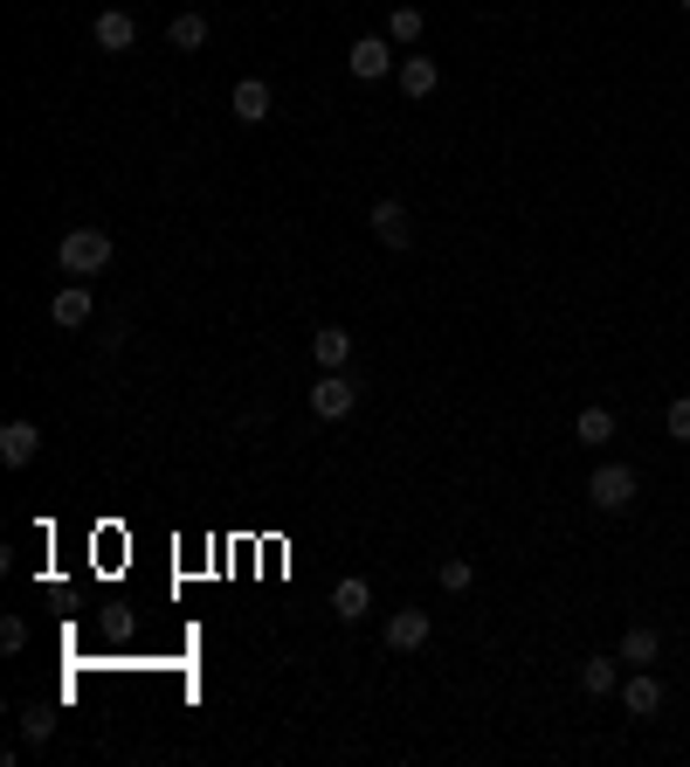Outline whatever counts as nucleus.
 Segmentation results:
<instances>
[{"label":"nucleus","instance_id":"1","mask_svg":"<svg viewBox=\"0 0 690 767\" xmlns=\"http://www.w3.org/2000/svg\"><path fill=\"white\" fill-rule=\"evenodd\" d=\"M111 256H118V242L105 236V228H69L63 249H56V263H63V277H105Z\"/></svg>","mask_w":690,"mask_h":767},{"label":"nucleus","instance_id":"2","mask_svg":"<svg viewBox=\"0 0 690 767\" xmlns=\"http://www.w3.org/2000/svg\"><path fill=\"white\" fill-rule=\"evenodd\" d=\"M587 498H594V511H628L635 498H643V477H635V464H594Z\"/></svg>","mask_w":690,"mask_h":767},{"label":"nucleus","instance_id":"3","mask_svg":"<svg viewBox=\"0 0 690 767\" xmlns=\"http://www.w3.org/2000/svg\"><path fill=\"white\" fill-rule=\"evenodd\" d=\"M352 408H360V380H352L346 367H339V374H318V388H311V415H318V422H346Z\"/></svg>","mask_w":690,"mask_h":767},{"label":"nucleus","instance_id":"4","mask_svg":"<svg viewBox=\"0 0 690 767\" xmlns=\"http://www.w3.org/2000/svg\"><path fill=\"white\" fill-rule=\"evenodd\" d=\"M346 69L360 76V84H380V76H394V69H401V56H394V42H387V35H360V42L346 48Z\"/></svg>","mask_w":690,"mask_h":767},{"label":"nucleus","instance_id":"5","mask_svg":"<svg viewBox=\"0 0 690 767\" xmlns=\"http://www.w3.org/2000/svg\"><path fill=\"white\" fill-rule=\"evenodd\" d=\"M228 111H236L242 125H270V111H276V97H270V84L263 76H242L236 90H228Z\"/></svg>","mask_w":690,"mask_h":767},{"label":"nucleus","instance_id":"6","mask_svg":"<svg viewBox=\"0 0 690 767\" xmlns=\"http://www.w3.org/2000/svg\"><path fill=\"white\" fill-rule=\"evenodd\" d=\"M428 636H436V616H428V608H394L387 616V650H421Z\"/></svg>","mask_w":690,"mask_h":767},{"label":"nucleus","instance_id":"7","mask_svg":"<svg viewBox=\"0 0 690 767\" xmlns=\"http://www.w3.org/2000/svg\"><path fill=\"white\" fill-rule=\"evenodd\" d=\"M35 450H42V429L29 415H14L8 429H0V464H14V471H29L35 464Z\"/></svg>","mask_w":690,"mask_h":767},{"label":"nucleus","instance_id":"8","mask_svg":"<svg viewBox=\"0 0 690 767\" xmlns=\"http://www.w3.org/2000/svg\"><path fill=\"white\" fill-rule=\"evenodd\" d=\"M48 318H56L63 332H84V325L97 318V298H90L84 284H63L56 298H48Z\"/></svg>","mask_w":690,"mask_h":767},{"label":"nucleus","instance_id":"9","mask_svg":"<svg viewBox=\"0 0 690 767\" xmlns=\"http://www.w3.org/2000/svg\"><path fill=\"white\" fill-rule=\"evenodd\" d=\"M366 222H373V236L387 242V249H407V242H415V215H407L401 201H373Z\"/></svg>","mask_w":690,"mask_h":767},{"label":"nucleus","instance_id":"10","mask_svg":"<svg viewBox=\"0 0 690 767\" xmlns=\"http://www.w3.org/2000/svg\"><path fill=\"white\" fill-rule=\"evenodd\" d=\"M90 35H97V48H105V56H124V48L139 42V21L124 14V8H105V14L90 21Z\"/></svg>","mask_w":690,"mask_h":767},{"label":"nucleus","instance_id":"11","mask_svg":"<svg viewBox=\"0 0 690 767\" xmlns=\"http://www.w3.org/2000/svg\"><path fill=\"white\" fill-rule=\"evenodd\" d=\"M622 705H628V720H656V712H662V678L656 671L622 678Z\"/></svg>","mask_w":690,"mask_h":767},{"label":"nucleus","instance_id":"12","mask_svg":"<svg viewBox=\"0 0 690 767\" xmlns=\"http://www.w3.org/2000/svg\"><path fill=\"white\" fill-rule=\"evenodd\" d=\"M401 97H415V105H421V97H436L442 90V69H436V56H401Z\"/></svg>","mask_w":690,"mask_h":767},{"label":"nucleus","instance_id":"13","mask_svg":"<svg viewBox=\"0 0 690 767\" xmlns=\"http://www.w3.org/2000/svg\"><path fill=\"white\" fill-rule=\"evenodd\" d=\"M311 360H318V374H339L352 360V332L346 325H318L311 332Z\"/></svg>","mask_w":690,"mask_h":767},{"label":"nucleus","instance_id":"14","mask_svg":"<svg viewBox=\"0 0 690 767\" xmlns=\"http://www.w3.org/2000/svg\"><path fill=\"white\" fill-rule=\"evenodd\" d=\"M366 608H373V587H366L360 574H346L339 587H331V616H339V623H360Z\"/></svg>","mask_w":690,"mask_h":767},{"label":"nucleus","instance_id":"15","mask_svg":"<svg viewBox=\"0 0 690 767\" xmlns=\"http://www.w3.org/2000/svg\"><path fill=\"white\" fill-rule=\"evenodd\" d=\"M662 657V636L649 629V623H635V629H622V663H635V671H649V663Z\"/></svg>","mask_w":690,"mask_h":767},{"label":"nucleus","instance_id":"16","mask_svg":"<svg viewBox=\"0 0 690 767\" xmlns=\"http://www.w3.org/2000/svg\"><path fill=\"white\" fill-rule=\"evenodd\" d=\"M580 692H587V699H607V692H622V671H615V657H587V663H580Z\"/></svg>","mask_w":690,"mask_h":767},{"label":"nucleus","instance_id":"17","mask_svg":"<svg viewBox=\"0 0 690 767\" xmlns=\"http://www.w3.org/2000/svg\"><path fill=\"white\" fill-rule=\"evenodd\" d=\"M573 436L580 443H615V408H580V415H573Z\"/></svg>","mask_w":690,"mask_h":767},{"label":"nucleus","instance_id":"18","mask_svg":"<svg viewBox=\"0 0 690 767\" xmlns=\"http://www.w3.org/2000/svg\"><path fill=\"white\" fill-rule=\"evenodd\" d=\"M421 29H428V14L415 8V0H401V8L387 14V42H401V48H415V42H421Z\"/></svg>","mask_w":690,"mask_h":767},{"label":"nucleus","instance_id":"19","mask_svg":"<svg viewBox=\"0 0 690 767\" xmlns=\"http://www.w3.org/2000/svg\"><path fill=\"white\" fill-rule=\"evenodd\" d=\"M166 42H173V48H208V14H200V8H187V14H173V29H166Z\"/></svg>","mask_w":690,"mask_h":767},{"label":"nucleus","instance_id":"20","mask_svg":"<svg viewBox=\"0 0 690 767\" xmlns=\"http://www.w3.org/2000/svg\"><path fill=\"white\" fill-rule=\"evenodd\" d=\"M436 581L449 587V595H463V587L477 581V568H470V560H463V553H449V560H442V574H436Z\"/></svg>","mask_w":690,"mask_h":767},{"label":"nucleus","instance_id":"21","mask_svg":"<svg viewBox=\"0 0 690 767\" xmlns=\"http://www.w3.org/2000/svg\"><path fill=\"white\" fill-rule=\"evenodd\" d=\"M662 429H670V443H690V395H677L662 408Z\"/></svg>","mask_w":690,"mask_h":767},{"label":"nucleus","instance_id":"22","mask_svg":"<svg viewBox=\"0 0 690 767\" xmlns=\"http://www.w3.org/2000/svg\"><path fill=\"white\" fill-rule=\"evenodd\" d=\"M48 733H56V720H48L42 705H29V712H21V739H29V747H42Z\"/></svg>","mask_w":690,"mask_h":767},{"label":"nucleus","instance_id":"23","mask_svg":"<svg viewBox=\"0 0 690 767\" xmlns=\"http://www.w3.org/2000/svg\"><path fill=\"white\" fill-rule=\"evenodd\" d=\"M0 650H8V657L29 650V623H21V616H0Z\"/></svg>","mask_w":690,"mask_h":767},{"label":"nucleus","instance_id":"24","mask_svg":"<svg viewBox=\"0 0 690 767\" xmlns=\"http://www.w3.org/2000/svg\"><path fill=\"white\" fill-rule=\"evenodd\" d=\"M677 8H683V14H690V0H677Z\"/></svg>","mask_w":690,"mask_h":767}]
</instances>
